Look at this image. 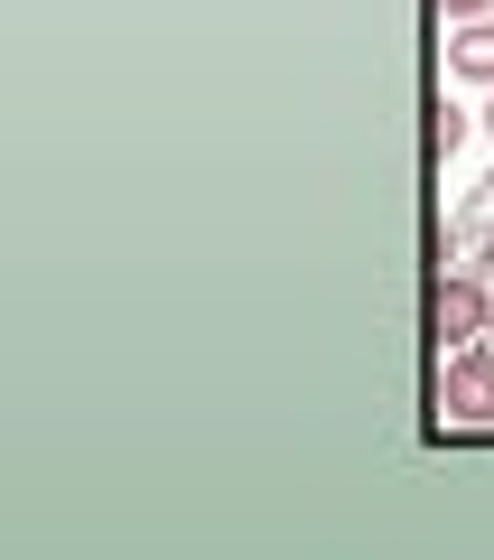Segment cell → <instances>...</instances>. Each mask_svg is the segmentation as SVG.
I'll list each match as a JSON object with an SVG mask.
<instances>
[{
  "instance_id": "obj_1",
  "label": "cell",
  "mask_w": 494,
  "mask_h": 560,
  "mask_svg": "<svg viewBox=\"0 0 494 560\" xmlns=\"http://www.w3.org/2000/svg\"><path fill=\"white\" fill-rule=\"evenodd\" d=\"M438 411L448 420H494V346H457L438 364Z\"/></svg>"
},
{
  "instance_id": "obj_2",
  "label": "cell",
  "mask_w": 494,
  "mask_h": 560,
  "mask_svg": "<svg viewBox=\"0 0 494 560\" xmlns=\"http://www.w3.org/2000/svg\"><path fill=\"white\" fill-rule=\"evenodd\" d=\"M485 327H494V308H485V280L448 271V280L430 290V337H438V346H475Z\"/></svg>"
},
{
  "instance_id": "obj_3",
  "label": "cell",
  "mask_w": 494,
  "mask_h": 560,
  "mask_svg": "<svg viewBox=\"0 0 494 560\" xmlns=\"http://www.w3.org/2000/svg\"><path fill=\"white\" fill-rule=\"evenodd\" d=\"M448 75L494 84V20H457V38H448Z\"/></svg>"
},
{
  "instance_id": "obj_4",
  "label": "cell",
  "mask_w": 494,
  "mask_h": 560,
  "mask_svg": "<svg viewBox=\"0 0 494 560\" xmlns=\"http://www.w3.org/2000/svg\"><path fill=\"white\" fill-rule=\"evenodd\" d=\"M457 140H467V113H457V103L438 94V103H430V160H448Z\"/></svg>"
},
{
  "instance_id": "obj_5",
  "label": "cell",
  "mask_w": 494,
  "mask_h": 560,
  "mask_svg": "<svg viewBox=\"0 0 494 560\" xmlns=\"http://www.w3.org/2000/svg\"><path fill=\"white\" fill-rule=\"evenodd\" d=\"M438 10H448V20H485L494 0H438Z\"/></svg>"
},
{
  "instance_id": "obj_6",
  "label": "cell",
  "mask_w": 494,
  "mask_h": 560,
  "mask_svg": "<svg viewBox=\"0 0 494 560\" xmlns=\"http://www.w3.org/2000/svg\"><path fill=\"white\" fill-rule=\"evenodd\" d=\"M485 131H494V103H485Z\"/></svg>"
},
{
  "instance_id": "obj_7",
  "label": "cell",
  "mask_w": 494,
  "mask_h": 560,
  "mask_svg": "<svg viewBox=\"0 0 494 560\" xmlns=\"http://www.w3.org/2000/svg\"><path fill=\"white\" fill-rule=\"evenodd\" d=\"M485 187H494V178H485Z\"/></svg>"
}]
</instances>
